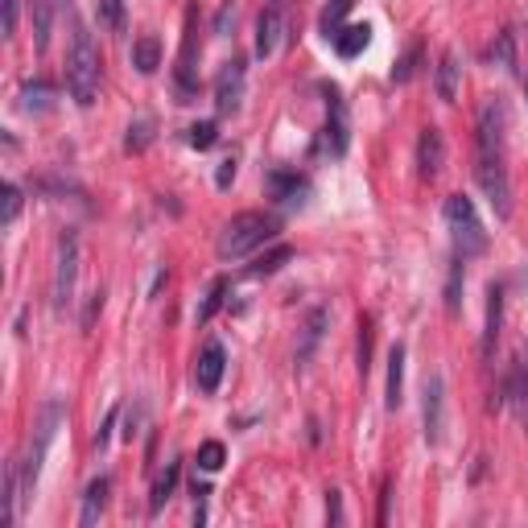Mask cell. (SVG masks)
I'll return each mask as SVG.
<instances>
[{
    "label": "cell",
    "mask_w": 528,
    "mask_h": 528,
    "mask_svg": "<svg viewBox=\"0 0 528 528\" xmlns=\"http://www.w3.org/2000/svg\"><path fill=\"white\" fill-rule=\"evenodd\" d=\"M276 231H281L276 215H264V211H244V215H231L228 223H223L215 252H219V260H240V256H248L252 248H260V244L273 240Z\"/></svg>",
    "instance_id": "cell-1"
},
{
    "label": "cell",
    "mask_w": 528,
    "mask_h": 528,
    "mask_svg": "<svg viewBox=\"0 0 528 528\" xmlns=\"http://www.w3.org/2000/svg\"><path fill=\"white\" fill-rule=\"evenodd\" d=\"M66 91L79 108H91L99 96V50L83 25H74L71 54H66Z\"/></svg>",
    "instance_id": "cell-2"
},
{
    "label": "cell",
    "mask_w": 528,
    "mask_h": 528,
    "mask_svg": "<svg viewBox=\"0 0 528 528\" xmlns=\"http://www.w3.org/2000/svg\"><path fill=\"white\" fill-rule=\"evenodd\" d=\"M442 215H446V228H450V240H454V256L475 260V256L487 252L492 236H487L479 211H475V203H470L467 194H450L442 206Z\"/></svg>",
    "instance_id": "cell-3"
},
{
    "label": "cell",
    "mask_w": 528,
    "mask_h": 528,
    "mask_svg": "<svg viewBox=\"0 0 528 528\" xmlns=\"http://www.w3.org/2000/svg\"><path fill=\"white\" fill-rule=\"evenodd\" d=\"M475 178H479V190L487 194V203L495 206V215H500V219L512 215V182H508L504 153L475 149Z\"/></svg>",
    "instance_id": "cell-4"
},
{
    "label": "cell",
    "mask_w": 528,
    "mask_h": 528,
    "mask_svg": "<svg viewBox=\"0 0 528 528\" xmlns=\"http://www.w3.org/2000/svg\"><path fill=\"white\" fill-rule=\"evenodd\" d=\"M74 285H79V236L62 231L58 256H54V285H50L54 314H66L74 306Z\"/></svg>",
    "instance_id": "cell-5"
},
{
    "label": "cell",
    "mask_w": 528,
    "mask_h": 528,
    "mask_svg": "<svg viewBox=\"0 0 528 528\" xmlns=\"http://www.w3.org/2000/svg\"><path fill=\"white\" fill-rule=\"evenodd\" d=\"M289 34V12H285V0H268L260 9V17H256V58H273L276 50H281V42H285Z\"/></svg>",
    "instance_id": "cell-6"
},
{
    "label": "cell",
    "mask_w": 528,
    "mask_h": 528,
    "mask_svg": "<svg viewBox=\"0 0 528 528\" xmlns=\"http://www.w3.org/2000/svg\"><path fill=\"white\" fill-rule=\"evenodd\" d=\"M421 430H425V442L430 446H438L446 433V384L438 372L421 388Z\"/></svg>",
    "instance_id": "cell-7"
},
{
    "label": "cell",
    "mask_w": 528,
    "mask_h": 528,
    "mask_svg": "<svg viewBox=\"0 0 528 528\" xmlns=\"http://www.w3.org/2000/svg\"><path fill=\"white\" fill-rule=\"evenodd\" d=\"M244 87H248V71H244L240 58L223 62V71L215 79V108L219 116H236L244 108Z\"/></svg>",
    "instance_id": "cell-8"
},
{
    "label": "cell",
    "mask_w": 528,
    "mask_h": 528,
    "mask_svg": "<svg viewBox=\"0 0 528 528\" xmlns=\"http://www.w3.org/2000/svg\"><path fill=\"white\" fill-rule=\"evenodd\" d=\"M347 104H343V96H338L335 87L326 91V128H322V153L330 157H343L347 153Z\"/></svg>",
    "instance_id": "cell-9"
},
{
    "label": "cell",
    "mask_w": 528,
    "mask_h": 528,
    "mask_svg": "<svg viewBox=\"0 0 528 528\" xmlns=\"http://www.w3.org/2000/svg\"><path fill=\"white\" fill-rule=\"evenodd\" d=\"M223 372H228V351H223V343H206L198 363H194V384H198V392H215Z\"/></svg>",
    "instance_id": "cell-10"
},
{
    "label": "cell",
    "mask_w": 528,
    "mask_h": 528,
    "mask_svg": "<svg viewBox=\"0 0 528 528\" xmlns=\"http://www.w3.org/2000/svg\"><path fill=\"white\" fill-rule=\"evenodd\" d=\"M446 166V141H442V132L438 128H421L417 136V169H421V178H438Z\"/></svg>",
    "instance_id": "cell-11"
},
{
    "label": "cell",
    "mask_w": 528,
    "mask_h": 528,
    "mask_svg": "<svg viewBox=\"0 0 528 528\" xmlns=\"http://www.w3.org/2000/svg\"><path fill=\"white\" fill-rule=\"evenodd\" d=\"M326 322H330V314H326L322 306L310 310V318H306V326H301V343H298V351H293V363H298V368H306V363L314 360V351H318V343H322Z\"/></svg>",
    "instance_id": "cell-12"
},
{
    "label": "cell",
    "mask_w": 528,
    "mask_h": 528,
    "mask_svg": "<svg viewBox=\"0 0 528 528\" xmlns=\"http://www.w3.org/2000/svg\"><path fill=\"white\" fill-rule=\"evenodd\" d=\"M500 326H504V285L487 289V326H483V360L495 355V343H500Z\"/></svg>",
    "instance_id": "cell-13"
},
{
    "label": "cell",
    "mask_w": 528,
    "mask_h": 528,
    "mask_svg": "<svg viewBox=\"0 0 528 528\" xmlns=\"http://www.w3.org/2000/svg\"><path fill=\"white\" fill-rule=\"evenodd\" d=\"M108 492H112V479H108V475H99V479L87 483L83 508H79V524H83V528H91L99 516H104V508H108Z\"/></svg>",
    "instance_id": "cell-14"
},
{
    "label": "cell",
    "mask_w": 528,
    "mask_h": 528,
    "mask_svg": "<svg viewBox=\"0 0 528 528\" xmlns=\"http://www.w3.org/2000/svg\"><path fill=\"white\" fill-rule=\"evenodd\" d=\"M330 42H335L338 58H360L363 50L372 46V25H368V21H363V25H343Z\"/></svg>",
    "instance_id": "cell-15"
},
{
    "label": "cell",
    "mask_w": 528,
    "mask_h": 528,
    "mask_svg": "<svg viewBox=\"0 0 528 528\" xmlns=\"http://www.w3.org/2000/svg\"><path fill=\"white\" fill-rule=\"evenodd\" d=\"M458 79H462L458 54H454V50H446L442 62H438V74H433V91H438V99L454 104V96H458Z\"/></svg>",
    "instance_id": "cell-16"
},
{
    "label": "cell",
    "mask_w": 528,
    "mask_h": 528,
    "mask_svg": "<svg viewBox=\"0 0 528 528\" xmlns=\"http://www.w3.org/2000/svg\"><path fill=\"white\" fill-rule=\"evenodd\" d=\"M400 400H405V347L396 343V347L388 351V388H384V405H388V408H400Z\"/></svg>",
    "instance_id": "cell-17"
},
{
    "label": "cell",
    "mask_w": 528,
    "mask_h": 528,
    "mask_svg": "<svg viewBox=\"0 0 528 528\" xmlns=\"http://www.w3.org/2000/svg\"><path fill=\"white\" fill-rule=\"evenodd\" d=\"M132 66L141 74H153L161 66V42L157 37H136L132 42Z\"/></svg>",
    "instance_id": "cell-18"
},
{
    "label": "cell",
    "mask_w": 528,
    "mask_h": 528,
    "mask_svg": "<svg viewBox=\"0 0 528 528\" xmlns=\"http://www.w3.org/2000/svg\"><path fill=\"white\" fill-rule=\"evenodd\" d=\"M228 276H215V281H211V289H206V298H203V306H198V314H194V322L198 326H206L211 322V318H215L219 310H223V298H228Z\"/></svg>",
    "instance_id": "cell-19"
},
{
    "label": "cell",
    "mask_w": 528,
    "mask_h": 528,
    "mask_svg": "<svg viewBox=\"0 0 528 528\" xmlns=\"http://www.w3.org/2000/svg\"><path fill=\"white\" fill-rule=\"evenodd\" d=\"M21 108L25 112H50L54 108V87L46 79H34V83L21 87Z\"/></svg>",
    "instance_id": "cell-20"
},
{
    "label": "cell",
    "mask_w": 528,
    "mask_h": 528,
    "mask_svg": "<svg viewBox=\"0 0 528 528\" xmlns=\"http://www.w3.org/2000/svg\"><path fill=\"white\" fill-rule=\"evenodd\" d=\"M178 475H182V462H169L166 475L153 483V500H149V512H161V508L174 500V492H178Z\"/></svg>",
    "instance_id": "cell-21"
},
{
    "label": "cell",
    "mask_w": 528,
    "mask_h": 528,
    "mask_svg": "<svg viewBox=\"0 0 528 528\" xmlns=\"http://www.w3.org/2000/svg\"><path fill=\"white\" fill-rule=\"evenodd\" d=\"M351 4H355V0H330V4L322 9V17H318V29H322L326 42H330V37L343 29V17L351 12Z\"/></svg>",
    "instance_id": "cell-22"
},
{
    "label": "cell",
    "mask_w": 528,
    "mask_h": 528,
    "mask_svg": "<svg viewBox=\"0 0 528 528\" xmlns=\"http://www.w3.org/2000/svg\"><path fill=\"white\" fill-rule=\"evenodd\" d=\"M289 260H293V248H289V244H276L273 252L260 256V260H256L252 268H248V276H273L276 268H285Z\"/></svg>",
    "instance_id": "cell-23"
},
{
    "label": "cell",
    "mask_w": 528,
    "mask_h": 528,
    "mask_svg": "<svg viewBox=\"0 0 528 528\" xmlns=\"http://www.w3.org/2000/svg\"><path fill=\"white\" fill-rule=\"evenodd\" d=\"M446 310H450V314L462 310V256H454V264H450V281H446Z\"/></svg>",
    "instance_id": "cell-24"
},
{
    "label": "cell",
    "mask_w": 528,
    "mask_h": 528,
    "mask_svg": "<svg viewBox=\"0 0 528 528\" xmlns=\"http://www.w3.org/2000/svg\"><path fill=\"white\" fill-rule=\"evenodd\" d=\"M34 46L37 54L50 46V0H34Z\"/></svg>",
    "instance_id": "cell-25"
},
{
    "label": "cell",
    "mask_w": 528,
    "mask_h": 528,
    "mask_svg": "<svg viewBox=\"0 0 528 528\" xmlns=\"http://www.w3.org/2000/svg\"><path fill=\"white\" fill-rule=\"evenodd\" d=\"M153 132H157V124H153V120H136V124H128L124 149H128V153H141V149H149V141H153Z\"/></svg>",
    "instance_id": "cell-26"
},
{
    "label": "cell",
    "mask_w": 528,
    "mask_h": 528,
    "mask_svg": "<svg viewBox=\"0 0 528 528\" xmlns=\"http://www.w3.org/2000/svg\"><path fill=\"white\" fill-rule=\"evenodd\" d=\"M223 462H228V450H223V442H215V438H211V442L198 446V467H203V470H219Z\"/></svg>",
    "instance_id": "cell-27"
},
{
    "label": "cell",
    "mask_w": 528,
    "mask_h": 528,
    "mask_svg": "<svg viewBox=\"0 0 528 528\" xmlns=\"http://www.w3.org/2000/svg\"><path fill=\"white\" fill-rule=\"evenodd\" d=\"M186 141L194 144V149H211V144L219 141V128H215V120H203V124H190L186 128Z\"/></svg>",
    "instance_id": "cell-28"
},
{
    "label": "cell",
    "mask_w": 528,
    "mask_h": 528,
    "mask_svg": "<svg viewBox=\"0 0 528 528\" xmlns=\"http://www.w3.org/2000/svg\"><path fill=\"white\" fill-rule=\"evenodd\" d=\"M417 62H421V46H413V50L405 54V58H400V62L392 66V83H408V79L417 74Z\"/></svg>",
    "instance_id": "cell-29"
},
{
    "label": "cell",
    "mask_w": 528,
    "mask_h": 528,
    "mask_svg": "<svg viewBox=\"0 0 528 528\" xmlns=\"http://www.w3.org/2000/svg\"><path fill=\"white\" fill-rule=\"evenodd\" d=\"M99 21L108 29H124V0H99Z\"/></svg>",
    "instance_id": "cell-30"
},
{
    "label": "cell",
    "mask_w": 528,
    "mask_h": 528,
    "mask_svg": "<svg viewBox=\"0 0 528 528\" xmlns=\"http://www.w3.org/2000/svg\"><path fill=\"white\" fill-rule=\"evenodd\" d=\"M17 215H21V186L9 182V186H4V228H12Z\"/></svg>",
    "instance_id": "cell-31"
},
{
    "label": "cell",
    "mask_w": 528,
    "mask_h": 528,
    "mask_svg": "<svg viewBox=\"0 0 528 528\" xmlns=\"http://www.w3.org/2000/svg\"><path fill=\"white\" fill-rule=\"evenodd\" d=\"M301 186H306V182H301V178H293V174H273V190L281 194L285 203H293V198H298V194H301Z\"/></svg>",
    "instance_id": "cell-32"
},
{
    "label": "cell",
    "mask_w": 528,
    "mask_h": 528,
    "mask_svg": "<svg viewBox=\"0 0 528 528\" xmlns=\"http://www.w3.org/2000/svg\"><path fill=\"white\" fill-rule=\"evenodd\" d=\"M368 368H372V322L363 318L360 322V376H368Z\"/></svg>",
    "instance_id": "cell-33"
},
{
    "label": "cell",
    "mask_w": 528,
    "mask_h": 528,
    "mask_svg": "<svg viewBox=\"0 0 528 528\" xmlns=\"http://www.w3.org/2000/svg\"><path fill=\"white\" fill-rule=\"evenodd\" d=\"M231 182H236V157H223L219 169H215V186H219V190H228Z\"/></svg>",
    "instance_id": "cell-34"
},
{
    "label": "cell",
    "mask_w": 528,
    "mask_h": 528,
    "mask_svg": "<svg viewBox=\"0 0 528 528\" xmlns=\"http://www.w3.org/2000/svg\"><path fill=\"white\" fill-rule=\"evenodd\" d=\"M231 25H236V4H231V0H228V4L219 9V17H215V34H219V37H228V29H231Z\"/></svg>",
    "instance_id": "cell-35"
},
{
    "label": "cell",
    "mask_w": 528,
    "mask_h": 528,
    "mask_svg": "<svg viewBox=\"0 0 528 528\" xmlns=\"http://www.w3.org/2000/svg\"><path fill=\"white\" fill-rule=\"evenodd\" d=\"M17 17H21V0H4V37L17 34Z\"/></svg>",
    "instance_id": "cell-36"
},
{
    "label": "cell",
    "mask_w": 528,
    "mask_h": 528,
    "mask_svg": "<svg viewBox=\"0 0 528 528\" xmlns=\"http://www.w3.org/2000/svg\"><path fill=\"white\" fill-rule=\"evenodd\" d=\"M495 54H500V62H504L508 71L516 66V54H512V34H500V46H495Z\"/></svg>",
    "instance_id": "cell-37"
},
{
    "label": "cell",
    "mask_w": 528,
    "mask_h": 528,
    "mask_svg": "<svg viewBox=\"0 0 528 528\" xmlns=\"http://www.w3.org/2000/svg\"><path fill=\"white\" fill-rule=\"evenodd\" d=\"M116 417H120V408H112L108 417H104V425H99V433H96V450L108 446V433H112V425H116Z\"/></svg>",
    "instance_id": "cell-38"
},
{
    "label": "cell",
    "mask_w": 528,
    "mask_h": 528,
    "mask_svg": "<svg viewBox=\"0 0 528 528\" xmlns=\"http://www.w3.org/2000/svg\"><path fill=\"white\" fill-rule=\"evenodd\" d=\"M326 516H330V524H343V500H338V492H326Z\"/></svg>",
    "instance_id": "cell-39"
},
{
    "label": "cell",
    "mask_w": 528,
    "mask_h": 528,
    "mask_svg": "<svg viewBox=\"0 0 528 528\" xmlns=\"http://www.w3.org/2000/svg\"><path fill=\"white\" fill-rule=\"evenodd\" d=\"M388 500H392V495H388V487H384V495H380V524H388Z\"/></svg>",
    "instance_id": "cell-40"
},
{
    "label": "cell",
    "mask_w": 528,
    "mask_h": 528,
    "mask_svg": "<svg viewBox=\"0 0 528 528\" xmlns=\"http://www.w3.org/2000/svg\"><path fill=\"white\" fill-rule=\"evenodd\" d=\"M524 96H528V79H524Z\"/></svg>",
    "instance_id": "cell-41"
}]
</instances>
